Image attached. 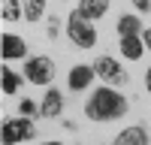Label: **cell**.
Wrapping results in <instances>:
<instances>
[{"instance_id": "obj_19", "label": "cell", "mask_w": 151, "mask_h": 145, "mask_svg": "<svg viewBox=\"0 0 151 145\" xmlns=\"http://www.w3.org/2000/svg\"><path fill=\"white\" fill-rule=\"evenodd\" d=\"M142 45H148V48H151V27H148V30H142Z\"/></svg>"}, {"instance_id": "obj_10", "label": "cell", "mask_w": 151, "mask_h": 145, "mask_svg": "<svg viewBox=\"0 0 151 145\" xmlns=\"http://www.w3.org/2000/svg\"><path fill=\"white\" fill-rule=\"evenodd\" d=\"M79 12L85 18H103L109 12V0H79Z\"/></svg>"}, {"instance_id": "obj_7", "label": "cell", "mask_w": 151, "mask_h": 145, "mask_svg": "<svg viewBox=\"0 0 151 145\" xmlns=\"http://www.w3.org/2000/svg\"><path fill=\"white\" fill-rule=\"evenodd\" d=\"M60 109H64V97H60V91H58V88L45 91V97H42V106H40V112H42L45 118H58V115H60Z\"/></svg>"}, {"instance_id": "obj_14", "label": "cell", "mask_w": 151, "mask_h": 145, "mask_svg": "<svg viewBox=\"0 0 151 145\" xmlns=\"http://www.w3.org/2000/svg\"><path fill=\"white\" fill-rule=\"evenodd\" d=\"M21 15V9H18V0H3V21L12 24V21H18Z\"/></svg>"}, {"instance_id": "obj_8", "label": "cell", "mask_w": 151, "mask_h": 145, "mask_svg": "<svg viewBox=\"0 0 151 145\" xmlns=\"http://www.w3.org/2000/svg\"><path fill=\"white\" fill-rule=\"evenodd\" d=\"M112 145H148V133L142 127H127V130H121L115 136Z\"/></svg>"}, {"instance_id": "obj_13", "label": "cell", "mask_w": 151, "mask_h": 145, "mask_svg": "<svg viewBox=\"0 0 151 145\" xmlns=\"http://www.w3.org/2000/svg\"><path fill=\"white\" fill-rule=\"evenodd\" d=\"M0 72H3V76H0V85H3V94H15L18 91V76H15V72H12L6 64H3V70H0Z\"/></svg>"}, {"instance_id": "obj_12", "label": "cell", "mask_w": 151, "mask_h": 145, "mask_svg": "<svg viewBox=\"0 0 151 145\" xmlns=\"http://www.w3.org/2000/svg\"><path fill=\"white\" fill-rule=\"evenodd\" d=\"M139 18H133V15H121L118 18V33L121 36H136V33H139Z\"/></svg>"}, {"instance_id": "obj_3", "label": "cell", "mask_w": 151, "mask_h": 145, "mask_svg": "<svg viewBox=\"0 0 151 145\" xmlns=\"http://www.w3.org/2000/svg\"><path fill=\"white\" fill-rule=\"evenodd\" d=\"M33 124L27 118H6L3 121V133H0V139H3V145H18V142H24V139H30L33 136Z\"/></svg>"}, {"instance_id": "obj_6", "label": "cell", "mask_w": 151, "mask_h": 145, "mask_svg": "<svg viewBox=\"0 0 151 145\" xmlns=\"http://www.w3.org/2000/svg\"><path fill=\"white\" fill-rule=\"evenodd\" d=\"M94 76H97L94 67H85V64L73 67V70H70V88H73V91H85L88 85H91V79H94Z\"/></svg>"}, {"instance_id": "obj_15", "label": "cell", "mask_w": 151, "mask_h": 145, "mask_svg": "<svg viewBox=\"0 0 151 145\" xmlns=\"http://www.w3.org/2000/svg\"><path fill=\"white\" fill-rule=\"evenodd\" d=\"M45 9V0H27V6H24V15H27V21H36L42 15Z\"/></svg>"}, {"instance_id": "obj_16", "label": "cell", "mask_w": 151, "mask_h": 145, "mask_svg": "<svg viewBox=\"0 0 151 145\" xmlns=\"http://www.w3.org/2000/svg\"><path fill=\"white\" fill-rule=\"evenodd\" d=\"M18 112H21L24 118H33V115H36V106H33L30 100H21V103H18Z\"/></svg>"}, {"instance_id": "obj_2", "label": "cell", "mask_w": 151, "mask_h": 145, "mask_svg": "<svg viewBox=\"0 0 151 145\" xmlns=\"http://www.w3.org/2000/svg\"><path fill=\"white\" fill-rule=\"evenodd\" d=\"M67 33H70L73 45H79V48H91V45L97 42V30H94L91 18H85L79 9L70 12V18H67Z\"/></svg>"}, {"instance_id": "obj_17", "label": "cell", "mask_w": 151, "mask_h": 145, "mask_svg": "<svg viewBox=\"0 0 151 145\" xmlns=\"http://www.w3.org/2000/svg\"><path fill=\"white\" fill-rule=\"evenodd\" d=\"M133 3H136V9H142V12L151 9V0H133Z\"/></svg>"}, {"instance_id": "obj_18", "label": "cell", "mask_w": 151, "mask_h": 145, "mask_svg": "<svg viewBox=\"0 0 151 145\" xmlns=\"http://www.w3.org/2000/svg\"><path fill=\"white\" fill-rule=\"evenodd\" d=\"M58 24H60L58 18H52V21H48V36H58Z\"/></svg>"}, {"instance_id": "obj_11", "label": "cell", "mask_w": 151, "mask_h": 145, "mask_svg": "<svg viewBox=\"0 0 151 145\" xmlns=\"http://www.w3.org/2000/svg\"><path fill=\"white\" fill-rule=\"evenodd\" d=\"M142 52H145V45H142L139 36H121V55L127 60H139Z\"/></svg>"}, {"instance_id": "obj_4", "label": "cell", "mask_w": 151, "mask_h": 145, "mask_svg": "<svg viewBox=\"0 0 151 145\" xmlns=\"http://www.w3.org/2000/svg\"><path fill=\"white\" fill-rule=\"evenodd\" d=\"M24 76H27L30 85H48L55 79V64L48 57H30L24 64Z\"/></svg>"}, {"instance_id": "obj_20", "label": "cell", "mask_w": 151, "mask_h": 145, "mask_svg": "<svg viewBox=\"0 0 151 145\" xmlns=\"http://www.w3.org/2000/svg\"><path fill=\"white\" fill-rule=\"evenodd\" d=\"M145 88H148V91H151V67H148V70H145Z\"/></svg>"}, {"instance_id": "obj_1", "label": "cell", "mask_w": 151, "mask_h": 145, "mask_svg": "<svg viewBox=\"0 0 151 145\" xmlns=\"http://www.w3.org/2000/svg\"><path fill=\"white\" fill-rule=\"evenodd\" d=\"M85 115L91 121H115L127 115V97H121L112 88H97L85 106Z\"/></svg>"}, {"instance_id": "obj_9", "label": "cell", "mask_w": 151, "mask_h": 145, "mask_svg": "<svg viewBox=\"0 0 151 145\" xmlns=\"http://www.w3.org/2000/svg\"><path fill=\"white\" fill-rule=\"evenodd\" d=\"M3 60H12V57H24V39L15 33H3Z\"/></svg>"}, {"instance_id": "obj_5", "label": "cell", "mask_w": 151, "mask_h": 145, "mask_svg": "<svg viewBox=\"0 0 151 145\" xmlns=\"http://www.w3.org/2000/svg\"><path fill=\"white\" fill-rule=\"evenodd\" d=\"M94 72H97L103 82H112V85H121L124 79H127V76H124V70L118 67V60H112V57H97Z\"/></svg>"}, {"instance_id": "obj_21", "label": "cell", "mask_w": 151, "mask_h": 145, "mask_svg": "<svg viewBox=\"0 0 151 145\" xmlns=\"http://www.w3.org/2000/svg\"><path fill=\"white\" fill-rule=\"evenodd\" d=\"M42 145H64V142H58V139H55V142H42Z\"/></svg>"}]
</instances>
